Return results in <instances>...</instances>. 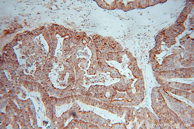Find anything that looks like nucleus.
I'll return each mask as SVG.
<instances>
[{
	"label": "nucleus",
	"mask_w": 194,
	"mask_h": 129,
	"mask_svg": "<svg viewBox=\"0 0 194 129\" xmlns=\"http://www.w3.org/2000/svg\"><path fill=\"white\" fill-rule=\"evenodd\" d=\"M81 97L84 102L86 104L107 110L120 117H121L128 110V108L127 107L110 105L105 103L95 100L87 96H81Z\"/></svg>",
	"instance_id": "obj_1"
},
{
	"label": "nucleus",
	"mask_w": 194,
	"mask_h": 129,
	"mask_svg": "<svg viewBox=\"0 0 194 129\" xmlns=\"http://www.w3.org/2000/svg\"><path fill=\"white\" fill-rule=\"evenodd\" d=\"M126 77L121 76L120 81L111 85L116 90L119 91L124 92L127 90L129 88L130 84H127Z\"/></svg>",
	"instance_id": "obj_2"
}]
</instances>
